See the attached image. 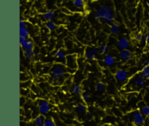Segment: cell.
Masks as SVG:
<instances>
[{"mask_svg": "<svg viewBox=\"0 0 149 126\" xmlns=\"http://www.w3.org/2000/svg\"><path fill=\"white\" fill-rule=\"evenodd\" d=\"M95 18L99 22L111 24L114 21V15L112 13L111 7L109 4H103L95 13Z\"/></svg>", "mask_w": 149, "mask_h": 126, "instance_id": "obj_1", "label": "cell"}, {"mask_svg": "<svg viewBox=\"0 0 149 126\" xmlns=\"http://www.w3.org/2000/svg\"><path fill=\"white\" fill-rule=\"evenodd\" d=\"M68 69L64 64L61 63L54 64L50 69L51 77L55 81H60L64 78V76L68 74Z\"/></svg>", "mask_w": 149, "mask_h": 126, "instance_id": "obj_2", "label": "cell"}, {"mask_svg": "<svg viewBox=\"0 0 149 126\" xmlns=\"http://www.w3.org/2000/svg\"><path fill=\"white\" fill-rule=\"evenodd\" d=\"M146 78L143 77L142 75H136L131 81V86H133L135 88L141 89L146 85Z\"/></svg>", "mask_w": 149, "mask_h": 126, "instance_id": "obj_3", "label": "cell"}, {"mask_svg": "<svg viewBox=\"0 0 149 126\" xmlns=\"http://www.w3.org/2000/svg\"><path fill=\"white\" fill-rule=\"evenodd\" d=\"M38 108H39V112L40 115H47L50 111L51 107L49 104L46 100H39L38 102Z\"/></svg>", "mask_w": 149, "mask_h": 126, "instance_id": "obj_4", "label": "cell"}, {"mask_svg": "<svg viewBox=\"0 0 149 126\" xmlns=\"http://www.w3.org/2000/svg\"><path fill=\"white\" fill-rule=\"evenodd\" d=\"M65 64L67 68L76 70L77 69V59L76 55H68L65 58Z\"/></svg>", "mask_w": 149, "mask_h": 126, "instance_id": "obj_5", "label": "cell"}, {"mask_svg": "<svg viewBox=\"0 0 149 126\" xmlns=\"http://www.w3.org/2000/svg\"><path fill=\"white\" fill-rule=\"evenodd\" d=\"M98 55V51L95 48H91V47H87L84 50V57L87 60H94L95 59Z\"/></svg>", "mask_w": 149, "mask_h": 126, "instance_id": "obj_6", "label": "cell"}, {"mask_svg": "<svg viewBox=\"0 0 149 126\" xmlns=\"http://www.w3.org/2000/svg\"><path fill=\"white\" fill-rule=\"evenodd\" d=\"M132 120L136 125H141L145 123V118L144 115L139 111H135L132 113Z\"/></svg>", "mask_w": 149, "mask_h": 126, "instance_id": "obj_7", "label": "cell"}, {"mask_svg": "<svg viewBox=\"0 0 149 126\" xmlns=\"http://www.w3.org/2000/svg\"><path fill=\"white\" fill-rule=\"evenodd\" d=\"M115 79L119 83H123L128 78L127 71L124 69H119L114 74Z\"/></svg>", "mask_w": 149, "mask_h": 126, "instance_id": "obj_8", "label": "cell"}, {"mask_svg": "<svg viewBox=\"0 0 149 126\" xmlns=\"http://www.w3.org/2000/svg\"><path fill=\"white\" fill-rule=\"evenodd\" d=\"M120 57L122 61H129L132 58V53L130 50L128 49L122 50L120 51Z\"/></svg>", "mask_w": 149, "mask_h": 126, "instance_id": "obj_9", "label": "cell"}, {"mask_svg": "<svg viewBox=\"0 0 149 126\" xmlns=\"http://www.w3.org/2000/svg\"><path fill=\"white\" fill-rule=\"evenodd\" d=\"M67 55H65V52L63 50H58L55 53V58L57 61L58 62H63L65 61Z\"/></svg>", "mask_w": 149, "mask_h": 126, "instance_id": "obj_10", "label": "cell"}, {"mask_svg": "<svg viewBox=\"0 0 149 126\" xmlns=\"http://www.w3.org/2000/svg\"><path fill=\"white\" fill-rule=\"evenodd\" d=\"M117 45L119 48H120L122 50L128 49L130 46V42L129 40L127 39L126 37H122L118 41Z\"/></svg>", "mask_w": 149, "mask_h": 126, "instance_id": "obj_11", "label": "cell"}, {"mask_svg": "<svg viewBox=\"0 0 149 126\" xmlns=\"http://www.w3.org/2000/svg\"><path fill=\"white\" fill-rule=\"evenodd\" d=\"M45 120H46L45 117L43 115H40L39 114V115H37L33 119V124L36 126H43Z\"/></svg>", "mask_w": 149, "mask_h": 126, "instance_id": "obj_12", "label": "cell"}, {"mask_svg": "<svg viewBox=\"0 0 149 126\" xmlns=\"http://www.w3.org/2000/svg\"><path fill=\"white\" fill-rule=\"evenodd\" d=\"M103 61H104L105 64L106 66H113L115 64V58L112 55H105L104 58H103Z\"/></svg>", "mask_w": 149, "mask_h": 126, "instance_id": "obj_13", "label": "cell"}, {"mask_svg": "<svg viewBox=\"0 0 149 126\" xmlns=\"http://www.w3.org/2000/svg\"><path fill=\"white\" fill-rule=\"evenodd\" d=\"M43 17L47 21L52 20V19H53L54 17H55V12L52 10H47L43 14Z\"/></svg>", "mask_w": 149, "mask_h": 126, "instance_id": "obj_14", "label": "cell"}, {"mask_svg": "<svg viewBox=\"0 0 149 126\" xmlns=\"http://www.w3.org/2000/svg\"><path fill=\"white\" fill-rule=\"evenodd\" d=\"M75 111L78 114H84L87 111V106L84 104L79 103L75 106Z\"/></svg>", "mask_w": 149, "mask_h": 126, "instance_id": "obj_15", "label": "cell"}, {"mask_svg": "<svg viewBox=\"0 0 149 126\" xmlns=\"http://www.w3.org/2000/svg\"><path fill=\"white\" fill-rule=\"evenodd\" d=\"M106 89V85L102 82H97L95 85V90L98 93H104Z\"/></svg>", "mask_w": 149, "mask_h": 126, "instance_id": "obj_16", "label": "cell"}, {"mask_svg": "<svg viewBox=\"0 0 149 126\" xmlns=\"http://www.w3.org/2000/svg\"><path fill=\"white\" fill-rule=\"evenodd\" d=\"M22 49L23 50H31V49H33V42L31 39H26V42L24 43V45L21 47Z\"/></svg>", "mask_w": 149, "mask_h": 126, "instance_id": "obj_17", "label": "cell"}, {"mask_svg": "<svg viewBox=\"0 0 149 126\" xmlns=\"http://www.w3.org/2000/svg\"><path fill=\"white\" fill-rule=\"evenodd\" d=\"M109 30H110L111 34H116L120 31V27L117 23H111L109 27Z\"/></svg>", "mask_w": 149, "mask_h": 126, "instance_id": "obj_18", "label": "cell"}, {"mask_svg": "<svg viewBox=\"0 0 149 126\" xmlns=\"http://www.w3.org/2000/svg\"><path fill=\"white\" fill-rule=\"evenodd\" d=\"M45 26H46L47 29L49 31V32H53L56 29L57 25L55 22H53L52 20H49V21H47L45 23Z\"/></svg>", "mask_w": 149, "mask_h": 126, "instance_id": "obj_19", "label": "cell"}, {"mask_svg": "<svg viewBox=\"0 0 149 126\" xmlns=\"http://www.w3.org/2000/svg\"><path fill=\"white\" fill-rule=\"evenodd\" d=\"M23 55L28 59H31L35 56V52L33 49L28 50H25L23 52Z\"/></svg>", "mask_w": 149, "mask_h": 126, "instance_id": "obj_20", "label": "cell"}, {"mask_svg": "<svg viewBox=\"0 0 149 126\" xmlns=\"http://www.w3.org/2000/svg\"><path fill=\"white\" fill-rule=\"evenodd\" d=\"M72 92L73 93L76 95L81 94L82 93V88H81V85H79L74 86V88H72Z\"/></svg>", "mask_w": 149, "mask_h": 126, "instance_id": "obj_21", "label": "cell"}, {"mask_svg": "<svg viewBox=\"0 0 149 126\" xmlns=\"http://www.w3.org/2000/svg\"><path fill=\"white\" fill-rule=\"evenodd\" d=\"M73 4L77 8H82L84 5V0H73Z\"/></svg>", "mask_w": 149, "mask_h": 126, "instance_id": "obj_22", "label": "cell"}, {"mask_svg": "<svg viewBox=\"0 0 149 126\" xmlns=\"http://www.w3.org/2000/svg\"><path fill=\"white\" fill-rule=\"evenodd\" d=\"M20 37H23V38H28L29 36V30L27 29H20Z\"/></svg>", "mask_w": 149, "mask_h": 126, "instance_id": "obj_23", "label": "cell"}, {"mask_svg": "<svg viewBox=\"0 0 149 126\" xmlns=\"http://www.w3.org/2000/svg\"><path fill=\"white\" fill-rule=\"evenodd\" d=\"M108 50H109V48H108V45L106 44H101L98 48V51L101 54L106 53L108 51Z\"/></svg>", "mask_w": 149, "mask_h": 126, "instance_id": "obj_24", "label": "cell"}, {"mask_svg": "<svg viewBox=\"0 0 149 126\" xmlns=\"http://www.w3.org/2000/svg\"><path fill=\"white\" fill-rule=\"evenodd\" d=\"M141 74L145 78H149V67H146V68L142 69L141 71Z\"/></svg>", "mask_w": 149, "mask_h": 126, "instance_id": "obj_25", "label": "cell"}, {"mask_svg": "<svg viewBox=\"0 0 149 126\" xmlns=\"http://www.w3.org/2000/svg\"><path fill=\"white\" fill-rule=\"evenodd\" d=\"M141 112L144 116H148L149 115V106L148 105H144L143 107H141Z\"/></svg>", "mask_w": 149, "mask_h": 126, "instance_id": "obj_26", "label": "cell"}, {"mask_svg": "<svg viewBox=\"0 0 149 126\" xmlns=\"http://www.w3.org/2000/svg\"><path fill=\"white\" fill-rule=\"evenodd\" d=\"M81 99L84 102H87L90 100V96L87 93H82L81 95Z\"/></svg>", "mask_w": 149, "mask_h": 126, "instance_id": "obj_27", "label": "cell"}, {"mask_svg": "<svg viewBox=\"0 0 149 126\" xmlns=\"http://www.w3.org/2000/svg\"><path fill=\"white\" fill-rule=\"evenodd\" d=\"M43 126H55V123L52 119H46Z\"/></svg>", "mask_w": 149, "mask_h": 126, "instance_id": "obj_28", "label": "cell"}, {"mask_svg": "<svg viewBox=\"0 0 149 126\" xmlns=\"http://www.w3.org/2000/svg\"><path fill=\"white\" fill-rule=\"evenodd\" d=\"M143 36L141 33H138L135 35V40L138 42H141V41L143 40Z\"/></svg>", "mask_w": 149, "mask_h": 126, "instance_id": "obj_29", "label": "cell"}, {"mask_svg": "<svg viewBox=\"0 0 149 126\" xmlns=\"http://www.w3.org/2000/svg\"><path fill=\"white\" fill-rule=\"evenodd\" d=\"M26 28V22L23 18L20 19V29H23Z\"/></svg>", "mask_w": 149, "mask_h": 126, "instance_id": "obj_30", "label": "cell"}, {"mask_svg": "<svg viewBox=\"0 0 149 126\" xmlns=\"http://www.w3.org/2000/svg\"><path fill=\"white\" fill-rule=\"evenodd\" d=\"M141 67L142 69L146 68V67H149V61L148 60H144L141 63Z\"/></svg>", "mask_w": 149, "mask_h": 126, "instance_id": "obj_31", "label": "cell"}, {"mask_svg": "<svg viewBox=\"0 0 149 126\" xmlns=\"http://www.w3.org/2000/svg\"><path fill=\"white\" fill-rule=\"evenodd\" d=\"M85 118H86V119L88 120H93V115L90 113V112H87V113H86V115H85Z\"/></svg>", "mask_w": 149, "mask_h": 126, "instance_id": "obj_32", "label": "cell"}, {"mask_svg": "<svg viewBox=\"0 0 149 126\" xmlns=\"http://www.w3.org/2000/svg\"><path fill=\"white\" fill-rule=\"evenodd\" d=\"M26 38H23V37H20V39H19V42H20V47L23 46L24 45V43L26 42Z\"/></svg>", "mask_w": 149, "mask_h": 126, "instance_id": "obj_33", "label": "cell"}, {"mask_svg": "<svg viewBox=\"0 0 149 126\" xmlns=\"http://www.w3.org/2000/svg\"><path fill=\"white\" fill-rule=\"evenodd\" d=\"M145 42L146 43L149 45V33H147L145 35Z\"/></svg>", "mask_w": 149, "mask_h": 126, "instance_id": "obj_34", "label": "cell"}, {"mask_svg": "<svg viewBox=\"0 0 149 126\" xmlns=\"http://www.w3.org/2000/svg\"><path fill=\"white\" fill-rule=\"evenodd\" d=\"M148 4H149V0H148Z\"/></svg>", "mask_w": 149, "mask_h": 126, "instance_id": "obj_35", "label": "cell"}]
</instances>
